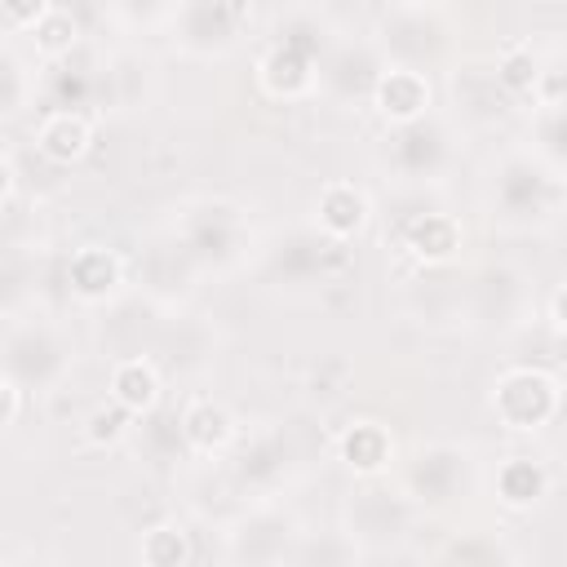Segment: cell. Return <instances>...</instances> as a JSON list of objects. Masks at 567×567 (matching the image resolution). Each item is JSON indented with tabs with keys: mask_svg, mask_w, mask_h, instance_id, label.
Masks as SVG:
<instances>
[{
	"mask_svg": "<svg viewBox=\"0 0 567 567\" xmlns=\"http://www.w3.org/2000/svg\"><path fill=\"white\" fill-rule=\"evenodd\" d=\"M492 412L509 430H540L558 416V381L540 368H509L492 385Z\"/></svg>",
	"mask_w": 567,
	"mask_h": 567,
	"instance_id": "obj_1",
	"label": "cell"
},
{
	"mask_svg": "<svg viewBox=\"0 0 567 567\" xmlns=\"http://www.w3.org/2000/svg\"><path fill=\"white\" fill-rule=\"evenodd\" d=\"M372 106L385 124H412L425 115L430 106V80L421 71H408V66H394L377 80L372 89Z\"/></svg>",
	"mask_w": 567,
	"mask_h": 567,
	"instance_id": "obj_2",
	"label": "cell"
},
{
	"mask_svg": "<svg viewBox=\"0 0 567 567\" xmlns=\"http://www.w3.org/2000/svg\"><path fill=\"white\" fill-rule=\"evenodd\" d=\"M372 217V204H368V190L354 186V182H328L315 199V221L323 235L332 239H354Z\"/></svg>",
	"mask_w": 567,
	"mask_h": 567,
	"instance_id": "obj_3",
	"label": "cell"
},
{
	"mask_svg": "<svg viewBox=\"0 0 567 567\" xmlns=\"http://www.w3.org/2000/svg\"><path fill=\"white\" fill-rule=\"evenodd\" d=\"M66 279H71V292H75L80 301H106V297H115V288L124 284V266H120V257H115L111 248L84 244V248L71 257Z\"/></svg>",
	"mask_w": 567,
	"mask_h": 567,
	"instance_id": "obj_4",
	"label": "cell"
},
{
	"mask_svg": "<svg viewBox=\"0 0 567 567\" xmlns=\"http://www.w3.org/2000/svg\"><path fill=\"white\" fill-rule=\"evenodd\" d=\"M337 452H341L346 470L372 478V474H381V470L394 461V439H390V430L377 425V421H354V425L341 434Z\"/></svg>",
	"mask_w": 567,
	"mask_h": 567,
	"instance_id": "obj_5",
	"label": "cell"
},
{
	"mask_svg": "<svg viewBox=\"0 0 567 567\" xmlns=\"http://www.w3.org/2000/svg\"><path fill=\"white\" fill-rule=\"evenodd\" d=\"M35 146H40L53 164H75V159L89 155V146H93V128H89V120L75 115V111H53V115L40 120V128H35Z\"/></svg>",
	"mask_w": 567,
	"mask_h": 567,
	"instance_id": "obj_6",
	"label": "cell"
},
{
	"mask_svg": "<svg viewBox=\"0 0 567 567\" xmlns=\"http://www.w3.org/2000/svg\"><path fill=\"white\" fill-rule=\"evenodd\" d=\"M257 80H261V89H266L270 97H301V93L310 89L315 71H310V58H306L301 49L275 44V49L257 62Z\"/></svg>",
	"mask_w": 567,
	"mask_h": 567,
	"instance_id": "obj_7",
	"label": "cell"
},
{
	"mask_svg": "<svg viewBox=\"0 0 567 567\" xmlns=\"http://www.w3.org/2000/svg\"><path fill=\"white\" fill-rule=\"evenodd\" d=\"M111 399L128 412V416H142L159 403V372L151 359H120L111 368Z\"/></svg>",
	"mask_w": 567,
	"mask_h": 567,
	"instance_id": "obj_8",
	"label": "cell"
},
{
	"mask_svg": "<svg viewBox=\"0 0 567 567\" xmlns=\"http://www.w3.org/2000/svg\"><path fill=\"white\" fill-rule=\"evenodd\" d=\"M496 496L501 505L509 509H532L549 496V470L532 456H509L501 470H496Z\"/></svg>",
	"mask_w": 567,
	"mask_h": 567,
	"instance_id": "obj_9",
	"label": "cell"
},
{
	"mask_svg": "<svg viewBox=\"0 0 567 567\" xmlns=\"http://www.w3.org/2000/svg\"><path fill=\"white\" fill-rule=\"evenodd\" d=\"M403 244L416 261H452L461 248V226L447 213H421L416 221H408Z\"/></svg>",
	"mask_w": 567,
	"mask_h": 567,
	"instance_id": "obj_10",
	"label": "cell"
},
{
	"mask_svg": "<svg viewBox=\"0 0 567 567\" xmlns=\"http://www.w3.org/2000/svg\"><path fill=\"white\" fill-rule=\"evenodd\" d=\"M230 434H235V421H230V412L221 403H213V399L186 403V412H182V439L195 452H221L230 443Z\"/></svg>",
	"mask_w": 567,
	"mask_h": 567,
	"instance_id": "obj_11",
	"label": "cell"
},
{
	"mask_svg": "<svg viewBox=\"0 0 567 567\" xmlns=\"http://www.w3.org/2000/svg\"><path fill=\"white\" fill-rule=\"evenodd\" d=\"M190 558V540H186V527L182 523H159L142 536V563L151 567H177Z\"/></svg>",
	"mask_w": 567,
	"mask_h": 567,
	"instance_id": "obj_12",
	"label": "cell"
},
{
	"mask_svg": "<svg viewBox=\"0 0 567 567\" xmlns=\"http://www.w3.org/2000/svg\"><path fill=\"white\" fill-rule=\"evenodd\" d=\"M31 40H35V53H44V58H62V53H71V49H75L80 27H75V18H71V13L49 9V13L31 27Z\"/></svg>",
	"mask_w": 567,
	"mask_h": 567,
	"instance_id": "obj_13",
	"label": "cell"
},
{
	"mask_svg": "<svg viewBox=\"0 0 567 567\" xmlns=\"http://www.w3.org/2000/svg\"><path fill=\"white\" fill-rule=\"evenodd\" d=\"M496 75L509 93H532L536 80H540V58L532 53V44H509L496 58Z\"/></svg>",
	"mask_w": 567,
	"mask_h": 567,
	"instance_id": "obj_14",
	"label": "cell"
},
{
	"mask_svg": "<svg viewBox=\"0 0 567 567\" xmlns=\"http://www.w3.org/2000/svg\"><path fill=\"white\" fill-rule=\"evenodd\" d=\"M124 425H128V412L111 399V408H97L93 416H89V443H97V447H106V443H120L124 439Z\"/></svg>",
	"mask_w": 567,
	"mask_h": 567,
	"instance_id": "obj_15",
	"label": "cell"
},
{
	"mask_svg": "<svg viewBox=\"0 0 567 567\" xmlns=\"http://www.w3.org/2000/svg\"><path fill=\"white\" fill-rule=\"evenodd\" d=\"M49 9H53L49 0H0L4 22H9V27H18V31H31Z\"/></svg>",
	"mask_w": 567,
	"mask_h": 567,
	"instance_id": "obj_16",
	"label": "cell"
},
{
	"mask_svg": "<svg viewBox=\"0 0 567 567\" xmlns=\"http://www.w3.org/2000/svg\"><path fill=\"white\" fill-rule=\"evenodd\" d=\"M18 408H22V394L9 377H0V430H9L18 421Z\"/></svg>",
	"mask_w": 567,
	"mask_h": 567,
	"instance_id": "obj_17",
	"label": "cell"
},
{
	"mask_svg": "<svg viewBox=\"0 0 567 567\" xmlns=\"http://www.w3.org/2000/svg\"><path fill=\"white\" fill-rule=\"evenodd\" d=\"M549 332L563 337V288H554V297H549Z\"/></svg>",
	"mask_w": 567,
	"mask_h": 567,
	"instance_id": "obj_18",
	"label": "cell"
},
{
	"mask_svg": "<svg viewBox=\"0 0 567 567\" xmlns=\"http://www.w3.org/2000/svg\"><path fill=\"white\" fill-rule=\"evenodd\" d=\"M9 195H13V164L0 155V204H4Z\"/></svg>",
	"mask_w": 567,
	"mask_h": 567,
	"instance_id": "obj_19",
	"label": "cell"
}]
</instances>
